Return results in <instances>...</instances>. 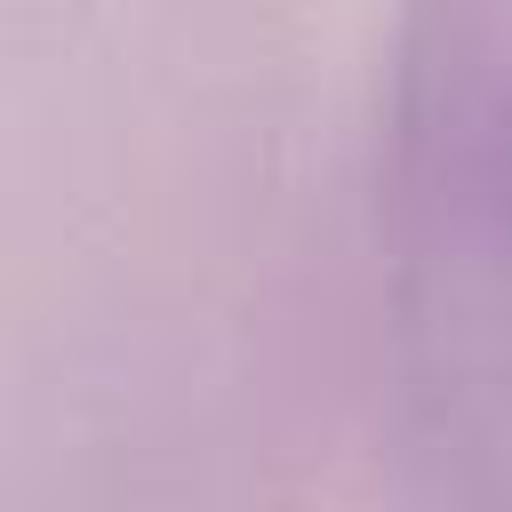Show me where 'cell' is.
<instances>
[{
	"mask_svg": "<svg viewBox=\"0 0 512 512\" xmlns=\"http://www.w3.org/2000/svg\"><path fill=\"white\" fill-rule=\"evenodd\" d=\"M376 264L416 464L456 496H512V0H400Z\"/></svg>",
	"mask_w": 512,
	"mask_h": 512,
	"instance_id": "1",
	"label": "cell"
}]
</instances>
